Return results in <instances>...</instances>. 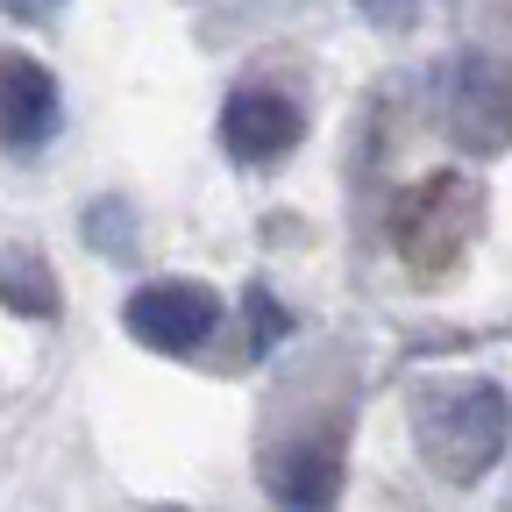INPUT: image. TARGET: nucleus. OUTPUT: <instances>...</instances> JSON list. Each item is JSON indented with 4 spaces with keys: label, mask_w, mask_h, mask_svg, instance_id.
<instances>
[{
    "label": "nucleus",
    "mask_w": 512,
    "mask_h": 512,
    "mask_svg": "<svg viewBox=\"0 0 512 512\" xmlns=\"http://www.w3.org/2000/svg\"><path fill=\"white\" fill-rule=\"evenodd\" d=\"M264 484H271V498L285 512H335V498H342V448L335 441H285L271 456V470H264Z\"/></svg>",
    "instance_id": "7"
},
{
    "label": "nucleus",
    "mask_w": 512,
    "mask_h": 512,
    "mask_svg": "<svg viewBox=\"0 0 512 512\" xmlns=\"http://www.w3.org/2000/svg\"><path fill=\"white\" fill-rule=\"evenodd\" d=\"M128 335H136L143 349L157 356H192V349H207L214 328H221V292L200 285V278H150L128 292Z\"/></svg>",
    "instance_id": "4"
},
{
    "label": "nucleus",
    "mask_w": 512,
    "mask_h": 512,
    "mask_svg": "<svg viewBox=\"0 0 512 512\" xmlns=\"http://www.w3.org/2000/svg\"><path fill=\"white\" fill-rule=\"evenodd\" d=\"M249 320H256V349H271L285 335V306H271V292H249Z\"/></svg>",
    "instance_id": "9"
},
{
    "label": "nucleus",
    "mask_w": 512,
    "mask_h": 512,
    "mask_svg": "<svg viewBox=\"0 0 512 512\" xmlns=\"http://www.w3.org/2000/svg\"><path fill=\"white\" fill-rule=\"evenodd\" d=\"M306 143V114L278 93V86H242L228 93L221 107V150L249 171H264V164H285L292 150Z\"/></svg>",
    "instance_id": "5"
},
{
    "label": "nucleus",
    "mask_w": 512,
    "mask_h": 512,
    "mask_svg": "<svg viewBox=\"0 0 512 512\" xmlns=\"http://www.w3.org/2000/svg\"><path fill=\"white\" fill-rule=\"evenodd\" d=\"M57 136V79L29 50H0V150H43Z\"/></svg>",
    "instance_id": "6"
},
{
    "label": "nucleus",
    "mask_w": 512,
    "mask_h": 512,
    "mask_svg": "<svg viewBox=\"0 0 512 512\" xmlns=\"http://www.w3.org/2000/svg\"><path fill=\"white\" fill-rule=\"evenodd\" d=\"M356 8H363L377 29H406V22L420 15V0H356Z\"/></svg>",
    "instance_id": "10"
},
{
    "label": "nucleus",
    "mask_w": 512,
    "mask_h": 512,
    "mask_svg": "<svg viewBox=\"0 0 512 512\" xmlns=\"http://www.w3.org/2000/svg\"><path fill=\"white\" fill-rule=\"evenodd\" d=\"M484 228V192L470 171H427L420 185H406V200L392 214V249L413 278H448L470 256Z\"/></svg>",
    "instance_id": "2"
},
{
    "label": "nucleus",
    "mask_w": 512,
    "mask_h": 512,
    "mask_svg": "<svg viewBox=\"0 0 512 512\" xmlns=\"http://www.w3.org/2000/svg\"><path fill=\"white\" fill-rule=\"evenodd\" d=\"M0 8H8L15 22H50V15L64 8V0H0Z\"/></svg>",
    "instance_id": "11"
},
{
    "label": "nucleus",
    "mask_w": 512,
    "mask_h": 512,
    "mask_svg": "<svg viewBox=\"0 0 512 512\" xmlns=\"http://www.w3.org/2000/svg\"><path fill=\"white\" fill-rule=\"evenodd\" d=\"M0 299H8V313L22 320H50L57 313V271H50V256L15 242V249H0Z\"/></svg>",
    "instance_id": "8"
},
{
    "label": "nucleus",
    "mask_w": 512,
    "mask_h": 512,
    "mask_svg": "<svg viewBox=\"0 0 512 512\" xmlns=\"http://www.w3.org/2000/svg\"><path fill=\"white\" fill-rule=\"evenodd\" d=\"M434 121L470 157L512 150V64L491 50H456L434 64Z\"/></svg>",
    "instance_id": "3"
},
{
    "label": "nucleus",
    "mask_w": 512,
    "mask_h": 512,
    "mask_svg": "<svg viewBox=\"0 0 512 512\" xmlns=\"http://www.w3.org/2000/svg\"><path fill=\"white\" fill-rule=\"evenodd\" d=\"M413 441L434 477L477 484L512 441V399L491 377H427L413 384Z\"/></svg>",
    "instance_id": "1"
}]
</instances>
